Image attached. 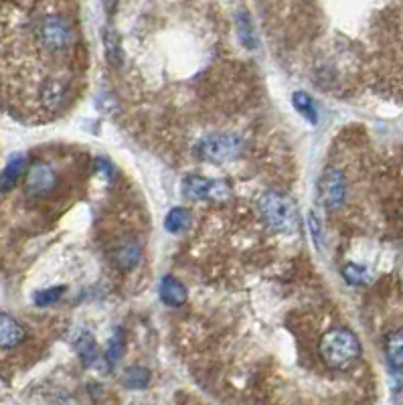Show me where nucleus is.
Returning <instances> with one entry per match:
<instances>
[{
  "mask_svg": "<svg viewBox=\"0 0 403 405\" xmlns=\"http://www.w3.org/2000/svg\"><path fill=\"white\" fill-rule=\"evenodd\" d=\"M319 350L331 369H347L361 357V343L348 328H333L322 336Z\"/></svg>",
  "mask_w": 403,
  "mask_h": 405,
  "instance_id": "1",
  "label": "nucleus"
},
{
  "mask_svg": "<svg viewBox=\"0 0 403 405\" xmlns=\"http://www.w3.org/2000/svg\"><path fill=\"white\" fill-rule=\"evenodd\" d=\"M260 213L264 221L278 233H294L298 227V211L296 203L288 195L276 191H267L260 196Z\"/></svg>",
  "mask_w": 403,
  "mask_h": 405,
  "instance_id": "2",
  "label": "nucleus"
},
{
  "mask_svg": "<svg viewBox=\"0 0 403 405\" xmlns=\"http://www.w3.org/2000/svg\"><path fill=\"white\" fill-rule=\"evenodd\" d=\"M243 140L236 134H215L199 144V156L209 162H229L239 156Z\"/></svg>",
  "mask_w": 403,
  "mask_h": 405,
  "instance_id": "3",
  "label": "nucleus"
},
{
  "mask_svg": "<svg viewBox=\"0 0 403 405\" xmlns=\"http://www.w3.org/2000/svg\"><path fill=\"white\" fill-rule=\"evenodd\" d=\"M320 196L329 209H338L347 196V182L338 168L329 167L320 179Z\"/></svg>",
  "mask_w": 403,
  "mask_h": 405,
  "instance_id": "4",
  "label": "nucleus"
},
{
  "mask_svg": "<svg viewBox=\"0 0 403 405\" xmlns=\"http://www.w3.org/2000/svg\"><path fill=\"white\" fill-rule=\"evenodd\" d=\"M71 28L61 16H49L39 28V39L47 49H65L71 43Z\"/></svg>",
  "mask_w": 403,
  "mask_h": 405,
  "instance_id": "5",
  "label": "nucleus"
},
{
  "mask_svg": "<svg viewBox=\"0 0 403 405\" xmlns=\"http://www.w3.org/2000/svg\"><path fill=\"white\" fill-rule=\"evenodd\" d=\"M57 184V177L53 168L45 162H37L28 170L27 177V189L33 196L47 195L49 191H53Z\"/></svg>",
  "mask_w": 403,
  "mask_h": 405,
  "instance_id": "6",
  "label": "nucleus"
},
{
  "mask_svg": "<svg viewBox=\"0 0 403 405\" xmlns=\"http://www.w3.org/2000/svg\"><path fill=\"white\" fill-rule=\"evenodd\" d=\"M182 191L184 196L191 201H205L209 196H225L223 191H227V187L223 182L207 181L203 177H189L182 182Z\"/></svg>",
  "mask_w": 403,
  "mask_h": 405,
  "instance_id": "7",
  "label": "nucleus"
},
{
  "mask_svg": "<svg viewBox=\"0 0 403 405\" xmlns=\"http://www.w3.org/2000/svg\"><path fill=\"white\" fill-rule=\"evenodd\" d=\"M25 336H27L25 328L14 321L13 316H9V314L0 316V345H2V349H13Z\"/></svg>",
  "mask_w": 403,
  "mask_h": 405,
  "instance_id": "8",
  "label": "nucleus"
},
{
  "mask_svg": "<svg viewBox=\"0 0 403 405\" xmlns=\"http://www.w3.org/2000/svg\"><path fill=\"white\" fill-rule=\"evenodd\" d=\"M160 300L167 306H181L187 302V290L179 279L167 276L160 284Z\"/></svg>",
  "mask_w": 403,
  "mask_h": 405,
  "instance_id": "9",
  "label": "nucleus"
},
{
  "mask_svg": "<svg viewBox=\"0 0 403 405\" xmlns=\"http://www.w3.org/2000/svg\"><path fill=\"white\" fill-rule=\"evenodd\" d=\"M387 361L395 371H403V331H393L385 340Z\"/></svg>",
  "mask_w": 403,
  "mask_h": 405,
  "instance_id": "10",
  "label": "nucleus"
},
{
  "mask_svg": "<svg viewBox=\"0 0 403 405\" xmlns=\"http://www.w3.org/2000/svg\"><path fill=\"white\" fill-rule=\"evenodd\" d=\"M25 168H27V158L23 156V154H16L13 160L6 165V168L2 170V191L6 193V191H11L16 181L21 179V174L25 172Z\"/></svg>",
  "mask_w": 403,
  "mask_h": 405,
  "instance_id": "11",
  "label": "nucleus"
},
{
  "mask_svg": "<svg viewBox=\"0 0 403 405\" xmlns=\"http://www.w3.org/2000/svg\"><path fill=\"white\" fill-rule=\"evenodd\" d=\"M77 353H79V359L85 367H92V365L98 361V345L94 340V336L89 333H82V336L77 338Z\"/></svg>",
  "mask_w": 403,
  "mask_h": 405,
  "instance_id": "12",
  "label": "nucleus"
},
{
  "mask_svg": "<svg viewBox=\"0 0 403 405\" xmlns=\"http://www.w3.org/2000/svg\"><path fill=\"white\" fill-rule=\"evenodd\" d=\"M189 223H191V213L187 209H182V207H177V209L170 211L167 215V219H165V227H167L168 233H172V235L182 233L189 227Z\"/></svg>",
  "mask_w": 403,
  "mask_h": 405,
  "instance_id": "13",
  "label": "nucleus"
},
{
  "mask_svg": "<svg viewBox=\"0 0 403 405\" xmlns=\"http://www.w3.org/2000/svg\"><path fill=\"white\" fill-rule=\"evenodd\" d=\"M292 104L294 108L298 110V113L306 118L310 124H316L319 122V113H316V106H314V101L312 98L304 94V91H296L292 96Z\"/></svg>",
  "mask_w": 403,
  "mask_h": 405,
  "instance_id": "14",
  "label": "nucleus"
},
{
  "mask_svg": "<svg viewBox=\"0 0 403 405\" xmlns=\"http://www.w3.org/2000/svg\"><path fill=\"white\" fill-rule=\"evenodd\" d=\"M140 262V248L136 243H124L118 252H116V264L122 270H132Z\"/></svg>",
  "mask_w": 403,
  "mask_h": 405,
  "instance_id": "15",
  "label": "nucleus"
},
{
  "mask_svg": "<svg viewBox=\"0 0 403 405\" xmlns=\"http://www.w3.org/2000/svg\"><path fill=\"white\" fill-rule=\"evenodd\" d=\"M237 33H239V39H241V43H243L248 49H255V47H258L255 33H253V27H251L250 14L245 13V11L237 14Z\"/></svg>",
  "mask_w": 403,
  "mask_h": 405,
  "instance_id": "16",
  "label": "nucleus"
},
{
  "mask_svg": "<svg viewBox=\"0 0 403 405\" xmlns=\"http://www.w3.org/2000/svg\"><path fill=\"white\" fill-rule=\"evenodd\" d=\"M124 349H126V338H124V331L122 328H118L114 336L110 338V343H108V350H106V359H108V363L110 365H116L120 359H122V355H124Z\"/></svg>",
  "mask_w": 403,
  "mask_h": 405,
  "instance_id": "17",
  "label": "nucleus"
},
{
  "mask_svg": "<svg viewBox=\"0 0 403 405\" xmlns=\"http://www.w3.org/2000/svg\"><path fill=\"white\" fill-rule=\"evenodd\" d=\"M150 381V373L144 367H130L126 371V385L130 389H144Z\"/></svg>",
  "mask_w": 403,
  "mask_h": 405,
  "instance_id": "18",
  "label": "nucleus"
},
{
  "mask_svg": "<svg viewBox=\"0 0 403 405\" xmlns=\"http://www.w3.org/2000/svg\"><path fill=\"white\" fill-rule=\"evenodd\" d=\"M65 292V288L63 286H55V288H47V290H39V292L35 294V302L39 304V306H47V304H53L57 302L61 296Z\"/></svg>",
  "mask_w": 403,
  "mask_h": 405,
  "instance_id": "19",
  "label": "nucleus"
},
{
  "mask_svg": "<svg viewBox=\"0 0 403 405\" xmlns=\"http://www.w3.org/2000/svg\"><path fill=\"white\" fill-rule=\"evenodd\" d=\"M43 98H45V104H47V106L55 108V106H59L61 98H63V87L57 84V82L47 84V87L43 89Z\"/></svg>",
  "mask_w": 403,
  "mask_h": 405,
  "instance_id": "20",
  "label": "nucleus"
},
{
  "mask_svg": "<svg viewBox=\"0 0 403 405\" xmlns=\"http://www.w3.org/2000/svg\"><path fill=\"white\" fill-rule=\"evenodd\" d=\"M106 53L110 61L120 63V47H118V37L114 33H106Z\"/></svg>",
  "mask_w": 403,
  "mask_h": 405,
  "instance_id": "21",
  "label": "nucleus"
},
{
  "mask_svg": "<svg viewBox=\"0 0 403 405\" xmlns=\"http://www.w3.org/2000/svg\"><path fill=\"white\" fill-rule=\"evenodd\" d=\"M343 276L347 278L348 284H363L365 282V270L361 266H355V264H348L343 270Z\"/></svg>",
  "mask_w": 403,
  "mask_h": 405,
  "instance_id": "22",
  "label": "nucleus"
},
{
  "mask_svg": "<svg viewBox=\"0 0 403 405\" xmlns=\"http://www.w3.org/2000/svg\"><path fill=\"white\" fill-rule=\"evenodd\" d=\"M308 227H310V231H312V238H314V243H316V248H320L319 221H316V217H314V215H308Z\"/></svg>",
  "mask_w": 403,
  "mask_h": 405,
  "instance_id": "23",
  "label": "nucleus"
}]
</instances>
